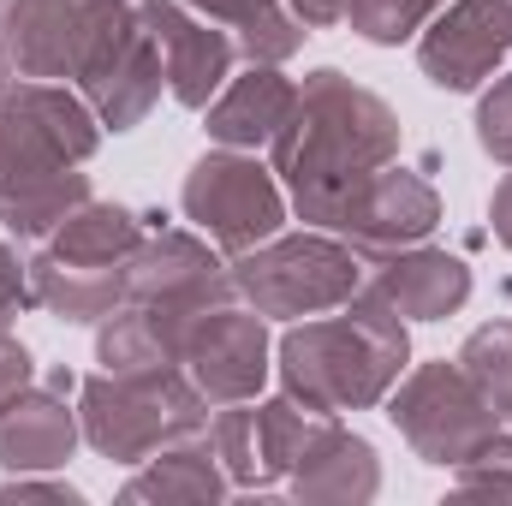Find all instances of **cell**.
I'll list each match as a JSON object with an SVG mask.
<instances>
[{
  "instance_id": "cell-34",
  "label": "cell",
  "mask_w": 512,
  "mask_h": 506,
  "mask_svg": "<svg viewBox=\"0 0 512 506\" xmlns=\"http://www.w3.org/2000/svg\"><path fill=\"white\" fill-rule=\"evenodd\" d=\"M12 78H18V72H12V54H6V42H0V90H6Z\"/></svg>"
},
{
  "instance_id": "cell-22",
  "label": "cell",
  "mask_w": 512,
  "mask_h": 506,
  "mask_svg": "<svg viewBox=\"0 0 512 506\" xmlns=\"http://www.w3.org/2000/svg\"><path fill=\"white\" fill-rule=\"evenodd\" d=\"M185 6L215 18L221 30H233L245 66H286L310 36L286 0H185Z\"/></svg>"
},
{
  "instance_id": "cell-31",
  "label": "cell",
  "mask_w": 512,
  "mask_h": 506,
  "mask_svg": "<svg viewBox=\"0 0 512 506\" xmlns=\"http://www.w3.org/2000/svg\"><path fill=\"white\" fill-rule=\"evenodd\" d=\"M66 501V506H78L84 495L72 489V483H60V477H42V471H18V477H6L0 483V501Z\"/></svg>"
},
{
  "instance_id": "cell-32",
  "label": "cell",
  "mask_w": 512,
  "mask_h": 506,
  "mask_svg": "<svg viewBox=\"0 0 512 506\" xmlns=\"http://www.w3.org/2000/svg\"><path fill=\"white\" fill-rule=\"evenodd\" d=\"M286 6L298 12L304 30H334V24H346V6L352 0H286Z\"/></svg>"
},
{
  "instance_id": "cell-18",
  "label": "cell",
  "mask_w": 512,
  "mask_h": 506,
  "mask_svg": "<svg viewBox=\"0 0 512 506\" xmlns=\"http://www.w3.org/2000/svg\"><path fill=\"white\" fill-rule=\"evenodd\" d=\"M298 102V78H286L280 66H245L221 84V96L203 108V131L221 149H268L280 126L292 120Z\"/></svg>"
},
{
  "instance_id": "cell-17",
  "label": "cell",
  "mask_w": 512,
  "mask_h": 506,
  "mask_svg": "<svg viewBox=\"0 0 512 506\" xmlns=\"http://www.w3.org/2000/svg\"><path fill=\"white\" fill-rule=\"evenodd\" d=\"M84 441L78 411L66 405V387L54 381H30L18 399L0 405V471H60Z\"/></svg>"
},
{
  "instance_id": "cell-30",
  "label": "cell",
  "mask_w": 512,
  "mask_h": 506,
  "mask_svg": "<svg viewBox=\"0 0 512 506\" xmlns=\"http://www.w3.org/2000/svg\"><path fill=\"white\" fill-rule=\"evenodd\" d=\"M30 381H36V358H30V346H24L18 334H6V328H0V405H6V399H18Z\"/></svg>"
},
{
  "instance_id": "cell-33",
  "label": "cell",
  "mask_w": 512,
  "mask_h": 506,
  "mask_svg": "<svg viewBox=\"0 0 512 506\" xmlns=\"http://www.w3.org/2000/svg\"><path fill=\"white\" fill-rule=\"evenodd\" d=\"M489 227H495V239L512 251V167L501 173V185H495V197H489Z\"/></svg>"
},
{
  "instance_id": "cell-10",
  "label": "cell",
  "mask_w": 512,
  "mask_h": 506,
  "mask_svg": "<svg viewBox=\"0 0 512 506\" xmlns=\"http://www.w3.org/2000/svg\"><path fill=\"white\" fill-rule=\"evenodd\" d=\"M179 370L203 387V399H209V405L262 399V387H268V376H274L268 316L251 310L245 298H221V304L197 310V316H191V328H185Z\"/></svg>"
},
{
  "instance_id": "cell-27",
  "label": "cell",
  "mask_w": 512,
  "mask_h": 506,
  "mask_svg": "<svg viewBox=\"0 0 512 506\" xmlns=\"http://www.w3.org/2000/svg\"><path fill=\"white\" fill-rule=\"evenodd\" d=\"M453 489L459 495H483V501H495V495L512 501V429H495L471 459L453 465Z\"/></svg>"
},
{
  "instance_id": "cell-6",
  "label": "cell",
  "mask_w": 512,
  "mask_h": 506,
  "mask_svg": "<svg viewBox=\"0 0 512 506\" xmlns=\"http://www.w3.org/2000/svg\"><path fill=\"white\" fill-rule=\"evenodd\" d=\"M239 298L262 310L268 322H304L322 310H340L364 292L370 262L352 251L340 233L304 227V233H274L256 251L227 256Z\"/></svg>"
},
{
  "instance_id": "cell-7",
  "label": "cell",
  "mask_w": 512,
  "mask_h": 506,
  "mask_svg": "<svg viewBox=\"0 0 512 506\" xmlns=\"http://www.w3.org/2000/svg\"><path fill=\"white\" fill-rule=\"evenodd\" d=\"M179 209L185 221L215 245L221 256H245L262 239L286 233V185L274 179L268 161H256L251 149H203L179 185Z\"/></svg>"
},
{
  "instance_id": "cell-2",
  "label": "cell",
  "mask_w": 512,
  "mask_h": 506,
  "mask_svg": "<svg viewBox=\"0 0 512 506\" xmlns=\"http://www.w3.org/2000/svg\"><path fill=\"white\" fill-rule=\"evenodd\" d=\"M102 120L78 84L12 78L0 90V233L42 245L66 215L90 203V161L102 149Z\"/></svg>"
},
{
  "instance_id": "cell-21",
  "label": "cell",
  "mask_w": 512,
  "mask_h": 506,
  "mask_svg": "<svg viewBox=\"0 0 512 506\" xmlns=\"http://www.w3.org/2000/svg\"><path fill=\"white\" fill-rule=\"evenodd\" d=\"M185 328L191 316H173V310H155V304H120L114 316L96 322V370H179V352H185Z\"/></svg>"
},
{
  "instance_id": "cell-8",
  "label": "cell",
  "mask_w": 512,
  "mask_h": 506,
  "mask_svg": "<svg viewBox=\"0 0 512 506\" xmlns=\"http://www.w3.org/2000/svg\"><path fill=\"white\" fill-rule=\"evenodd\" d=\"M387 423L399 429V441L435 465L453 471L459 459H471L495 429H507L495 417V405L477 393V381L459 370V358H435V364H411L393 381V393L382 399Z\"/></svg>"
},
{
  "instance_id": "cell-24",
  "label": "cell",
  "mask_w": 512,
  "mask_h": 506,
  "mask_svg": "<svg viewBox=\"0 0 512 506\" xmlns=\"http://www.w3.org/2000/svg\"><path fill=\"white\" fill-rule=\"evenodd\" d=\"M209 441H215V459H221L233 495L274 489V477H268V465H262V441H256V399L215 405V411H209Z\"/></svg>"
},
{
  "instance_id": "cell-35",
  "label": "cell",
  "mask_w": 512,
  "mask_h": 506,
  "mask_svg": "<svg viewBox=\"0 0 512 506\" xmlns=\"http://www.w3.org/2000/svg\"><path fill=\"white\" fill-rule=\"evenodd\" d=\"M90 6H131V0H90Z\"/></svg>"
},
{
  "instance_id": "cell-20",
  "label": "cell",
  "mask_w": 512,
  "mask_h": 506,
  "mask_svg": "<svg viewBox=\"0 0 512 506\" xmlns=\"http://www.w3.org/2000/svg\"><path fill=\"white\" fill-rule=\"evenodd\" d=\"M227 495H233V483H227V471L215 459L209 429H197V435L149 453L143 465H131V477L120 483V501H161V506H173V501L215 506V501H227Z\"/></svg>"
},
{
  "instance_id": "cell-1",
  "label": "cell",
  "mask_w": 512,
  "mask_h": 506,
  "mask_svg": "<svg viewBox=\"0 0 512 506\" xmlns=\"http://www.w3.org/2000/svg\"><path fill=\"white\" fill-rule=\"evenodd\" d=\"M399 161V114L340 66H316L298 84L292 120L268 143V167L286 185V203L304 227L334 233L346 197Z\"/></svg>"
},
{
  "instance_id": "cell-19",
  "label": "cell",
  "mask_w": 512,
  "mask_h": 506,
  "mask_svg": "<svg viewBox=\"0 0 512 506\" xmlns=\"http://www.w3.org/2000/svg\"><path fill=\"white\" fill-rule=\"evenodd\" d=\"M286 495L304 506H364L382 495V453L346 429L340 417L328 423V435L298 459V471L286 477Z\"/></svg>"
},
{
  "instance_id": "cell-9",
  "label": "cell",
  "mask_w": 512,
  "mask_h": 506,
  "mask_svg": "<svg viewBox=\"0 0 512 506\" xmlns=\"http://www.w3.org/2000/svg\"><path fill=\"white\" fill-rule=\"evenodd\" d=\"M72 84L90 102V114L102 120V131H114V137L137 131L155 114V102L167 90V72H161V48H155L149 24L137 18V0L114 6L102 18V30L90 36Z\"/></svg>"
},
{
  "instance_id": "cell-28",
  "label": "cell",
  "mask_w": 512,
  "mask_h": 506,
  "mask_svg": "<svg viewBox=\"0 0 512 506\" xmlns=\"http://www.w3.org/2000/svg\"><path fill=\"white\" fill-rule=\"evenodd\" d=\"M477 149L495 161V167H512V72L495 78L483 96H477Z\"/></svg>"
},
{
  "instance_id": "cell-5",
  "label": "cell",
  "mask_w": 512,
  "mask_h": 506,
  "mask_svg": "<svg viewBox=\"0 0 512 506\" xmlns=\"http://www.w3.org/2000/svg\"><path fill=\"white\" fill-rule=\"evenodd\" d=\"M209 399L185 370H96L78 381V423L96 459L108 465H143L149 453L209 429Z\"/></svg>"
},
{
  "instance_id": "cell-4",
  "label": "cell",
  "mask_w": 512,
  "mask_h": 506,
  "mask_svg": "<svg viewBox=\"0 0 512 506\" xmlns=\"http://www.w3.org/2000/svg\"><path fill=\"white\" fill-rule=\"evenodd\" d=\"M143 221L126 203H84L30 251V298L66 328H96L126 304L131 256L143 245Z\"/></svg>"
},
{
  "instance_id": "cell-23",
  "label": "cell",
  "mask_w": 512,
  "mask_h": 506,
  "mask_svg": "<svg viewBox=\"0 0 512 506\" xmlns=\"http://www.w3.org/2000/svg\"><path fill=\"white\" fill-rule=\"evenodd\" d=\"M334 417H340V411H316V405L292 399L286 387L268 393V399H256V441H262V465H268V477L286 483V477L298 471V459L328 435Z\"/></svg>"
},
{
  "instance_id": "cell-25",
  "label": "cell",
  "mask_w": 512,
  "mask_h": 506,
  "mask_svg": "<svg viewBox=\"0 0 512 506\" xmlns=\"http://www.w3.org/2000/svg\"><path fill=\"white\" fill-rule=\"evenodd\" d=\"M459 370L477 381V393L495 405V417L512 429V322H483L459 346Z\"/></svg>"
},
{
  "instance_id": "cell-11",
  "label": "cell",
  "mask_w": 512,
  "mask_h": 506,
  "mask_svg": "<svg viewBox=\"0 0 512 506\" xmlns=\"http://www.w3.org/2000/svg\"><path fill=\"white\" fill-rule=\"evenodd\" d=\"M512 60V0H441L417 36V66L435 90L471 96Z\"/></svg>"
},
{
  "instance_id": "cell-29",
  "label": "cell",
  "mask_w": 512,
  "mask_h": 506,
  "mask_svg": "<svg viewBox=\"0 0 512 506\" xmlns=\"http://www.w3.org/2000/svg\"><path fill=\"white\" fill-rule=\"evenodd\" d=\"M24 304H36V298H30V262L18 256V239L0 233V328H6Z\"/></svg>"
},
{
  "instance_id": "cell-36",
  "label": "cell",
  "mask_w": 512,
  "mask_h": 506,
  "mask_svg": "<svg viewBox=\"0 0 512 506\" xmlns=\"http://www.w3.org/2000/svg\"><path fill=\"white\" fill-rule=\"evenodd\" d=\"M0 6H6V0H0Z\"/></svg>"
},
{
  "instance_id": "cell-14",
  "label": "cell",
  "mask_w": 512,
  "mask_h": 506,
  "mask_svg": "<svg viewBox=\"0 0 512 506\" xmlns=\"http://www.w3.org/2000/svg\"><path fill=\"white\" fill-rule=\"evenodd\" d=\"M137 18L149 24L155 48H161V72H167V96L191 114H203L221 84L239 66V42L233 30H221L215 18L191 12L185 0H137Z\"/></svg>"
},
{
  "instance_id": "cell-16",
  "label": "cell",
  "mask_w": 512,
  "mask_h": 506,
  "mask_svg": "<svg viewBox=\"0 0 512 506\" xmlns=\"http://www.w3.org/2000/svg\"><path fill=\"white\" fill-rule=\"evenodd\" d=\"M376 274L364 280V292L370 298H382L393 316H405V322H447V316H459L465 304H471V262L453 251H441V245H411V251H393L382 262H370Z\"/></svg>"
},
{
  "instance_id": "cell-13",
  "label": "cell",
  "mask_w": 512,
  "mask_h": 506,
  "mask_svg": "<svg viewBox=\"0 0 512 506\" xmlns=\"http://www.w3.org/2000/svg\"><path fill=\"white\" fill-rule=\"evenodd\" d=\"M126 298L173 310V316H197L221 298H239V286H233V268L221 262V251L203 233L167 227V233H143L126 274Z\"/></svg>"
},
{
  "instance_id": "cell-26",
  "label": "cell",
  "mask_w": 512,
  "mask_h": 506,
  "mask_svg": "<svg viewBox=\"0 0 512 506\" xmlns=\"http://www.w3.org/2000/svg\"><path fill=\"white\" fill-rule=\"evenodd\" d=\"M435 12H441V0H352L346 24L370 48H399V42H417Z\"/></svg>"
},
{
  "instance_id": "cell-3",
  "label": "cell",
  "mask_w": 512,
  "mask_h": 506,
  "mask_svg": "<svg viewBox=\"0 0 512 506\" xmlns=\"http://www.w3.org/2000/svg\"><path fill=\"white\" fill-rule=\"evenodd\" d=\"M411 370V328L382 298L358 292L340 310L304 316L274 340V376L316 411H376Z\"/></svg>"
},
{
  "instance_id": "cell-15",
  "label": "cell",
  "mask_w": 512,
  "mask_h": 506,
  "mask_svg": "<svg viewBox=\"0 0 512 506\" xmlns=\"http://www.w3.org/2000/svg\"><path fill=\"white\" fill-rule=\"evenodd\" d=\"M108 12L114 6H90V0H6L0 6V42L12 54V72L72 84L78 60H84V48Z\"/></svg>"
},
{
  "instance_id": "cell-12",
  "label": "cell",
  "mask_w": 512,
  "mask_h": 506,
  "mask_svg": "<svg viewBox=\"0 0 512 506\" xmlns=\"http://www.w3.org/2000/svg\"><path fill=\"white\" fill-rule=\"evenodd\" d=\"M435 227H441V191L423 173H411L405 161H387L382 173H370L334 215V233L364 262L411 251V245L435 239Z\"/></svg>"
}]
</instances>
